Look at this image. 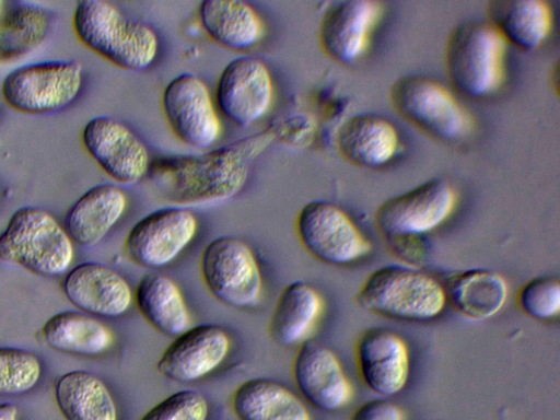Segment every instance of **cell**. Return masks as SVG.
<instances>
[{
	"label": "cell",
	"mask_w": 560,
	"mask_h": 420,
	"mask_svg": "<svg viewBox=\"0 0 560 420\" xmlns=\"http://www.w3.org/2000/svg\"><path fill=\"white\" fill-rule=\"evenodd\" d=\"M208 402L196 390L175 392L151 407L140 420H206Z\"/></svg>",
	"instance_id": "33"
},
{
	"label": "cell",
	"mask_w": 560,
	"mask_h": 420,
	"mask_svg": "<svg viewBox=\"0 0 560 420\" xmlns=\"http://www.w3.org/2000/svg\"><path fill=\"white\" fill-rule=\"evenodd\" d=\"M88 154L116 183L139 182L150 167V154L142 140L124 122L109 117L90 119L81 133Z\"/></svg>",
	"instance_id": "14"
},
{
	"label": "cell",
	"mask_w": 560,
	"mask_h": 420,
	"mask_svg": "<svg viewBox=\"0 0 560 420\" xmlns=\"http://www.w3.org/2000/svg\"><path fill=\"white\" fill-rule=\"evenodd\" d=\"M517 304L527 316L548 320L560 312V283L555 277H536L523 284L517 294Z\"/></svg>",
	"instance_id": "32"
},
{
	"label": "cell",
	"mask_w": 560,
	"mask_h": 420,
	"mask_svg": "<svg viewBox=\"0 0 560 420\" xmlns=\"http://www.w3.org/2000/svg\"><path fill=\"white\" fill-rule=\"evenodd\" d=\"M72 26L86 48L120 69L141 71L156 58L159 39L155 32L108 1H78Z\"/></svg>",
	"instance_id": "2"
},
{
	"label": "cell",
	"mask_w": 560,
	"mask_h": 420,
	"mask_svg": "<svg viewBox=\"0 0 560 420\" xmlns=\"http://www.w3.org/2000/svg\"><path fill=\"white\" fill-rule=\"evenodd\" d=\"M84 82L78 60H47L23 65L9 72L1 84L8 106L27 115H47L69 107Z\"/></svg>",
	"instance_id": "7"
},
{
	"label": "cell",
	"mask_w": 560,
	"mask_h": 420,
	"mask_svg": "<svg viewBox=\"0 0 560 420\" xmlns=\"http://www.w3.org/2000/svg\"><path fill=\"white\" fill-rule=\"evenodd\" d=\"M0 3H1V0H0Z\"/></svg>",
	"instance_id": "36"
},
{
	"label": "cell",
	"mask_w": 560,
	"mask_h": 420,
	"mask_svg": "<svg viewBox=\"0 0 560 420\" xmlns=\"http://www.w3.org/2000/svg\"><path fill=\"white\" fill-rule=\"evenodd\" d=\"M46 343L61 352L96 355L113 342L112 331L96 318L75 311L51 316L43 327Z\"/></svg>",
	"instance_id": "30"
},
{
	"label": "cell",
	"mask_w": 560,
	"mask_h": 420,
	"mask_svg": "<svg viewBox=\"0 0 560 420\" xmlns=\"http://www.w3.org/2000/svg\"><path fill=\"white\" fill-rule=\"evenodd\" d=\"M42 374L39 360L32 352L0 347V395H19L32 389Z\"/></svg>",
	"instance_id": "31"
},
{
	"label": "cell",
	"mask_w": 560,
	"mask_h": 420,
	"mask_svg": "<svg viewBox=\"0 0 560 420\" xmlns=\"http://www.w3.org/2000/svg\"><path fill=\"white\" fill-rule=\"evenodd\" d=\"M399 136L387 119L357 115L346 120L336 135V148L349 164L378 168L388 164L399 150Z\"/></svg>",
	"instance_id": "20"
},
{
	"label": "cell",
	"mask_w": 560,
	"mask_h": 420,
	"mask_svg": "<svg viewBox=\"0 0 560 420\" xmlns=\"http://www.w3.org/2000/svg\"><path fill=\"white\" fill-rule=\"evenodd\" d=\"M199 270L208 292L235 308L254 307L261 296V276L249 246L233 236H221L203 248Z\"/></svg>",
	"instance_id": "8"
},
{
	"label": "cell",
	"mask_w": 560,
	"mask_h": 420,
	"mask_svg": "<svg viewBox=\"0 0 560 420\" xmlns=\"http://www.w3.org/2000/svg\"><path fill=\"white\" fill-rule=\"evenodd\" d=\"M230 349V338L220 327L198 325L174 337L156 362L158 372L175 382H194L217 369Z\"/></svg>",
	"instance_id": "18"
},
{
	"label": "cell",
	"mask_w": 560,
	"mask_h": 420,
	"mask_svg": "<svg viewBox=\"0 0 560 420\" xmlns=\"http://www.w3.org/2000/svg\"><path fill=\"white\" fill-rule=\"evenodd\" d=\"M0 420H18V409L11 404H0Z\"/></svg>",
	"instance_id": "35"
},
{
	"label": "cell",
	"mask_w": 560,
	"mask_h": 420,
	"mask_svg": "<svg viewBox=\"0 0 560 420\" xmlns=\"http://www.w3.org/2000/svg\"><path fill=\"white\" fill-rule=\"evenodd\" d=\"M388 97L401 118L439 141L459 142L472 131L470 115L444 85L433 79L401 78L393 83Z\"/></svg>",
	"instance_id": "6"
},
{
	"label": "cell",
	"mask_w": 560,
	"mask_h": 420,
	"mask_svg": "<svg viewBox=\"0 0 560 420\" xmlns=\"http://www.w3.org/2000/svg\"><path fill=\"white\" fill-rule=\"evenodd\" d=\"M127 207L122 189L100 184L86 190L67 211L65 230L80 246L96 245L118 222Z\"/></svg>",
	"instance_id": "21"
},
{
	"label": "cell",
	"mask_w": 560,
	"mask_h": 420,
	"mask_svg": "<svg viewBox=\"0 0 560 420\" xmlns=\"http://www.w3.org/2000/svg\"><path fill=\"white\" fill-rule=\"evenodd\" d=\"M0 259L54 277L68 270L73 245L65 228L47 210L26 206L14 211L0 234Z\"/></svg>",
	"instance_id": "5"
},
{
	"label": "cell",
	"mask_w": 560,
	"mask_h": 420,
	"mask_svg": "<svg viewBox=\"0 0 560 420\" xmlns=\"http://www.w3.org/2000/svg\"><path fill=\"white\" fill-rule=\"evenodd\" d=\"M506 42L489 23L455 27L445 45V71L451 85L470 98L498 92L505 81Z\"/></svg>",
	"instance_id": "4"
},
{
	"label": "cell",
	"mask_w": 560,
	"mask_h": 420,
	"mask_svg": "<svg viewBox=\"0 0 560 420\" xmlns=\"http://www.w3.org/2000/svg\"><path fill=\"white\" fill-rule=\"evenodd\" d=\"M355 301L365 311L406 322H427L445 307L444 285L420 269L392 264L375 269L361 284Z\"/></svg>",
	"instance_id": "3"
},
{
	"label": "cell",
	"mask_w": 560,
	"mask_h": 420,
	"mask_svg": "<svg viewBox=\"0 0 560 420\" xmlns=\"http://www.w3.org/2000/svg\"><path fill=\"white\" fill-rule=\"evenodd\" d=\"M348 420H404V412L393 401L376 398L355 408Z\"/></svg>",
	"instance_id": "34"
},
{
	"label": "cell",
	"mask_w": 560,
	"mask_h": 420,
	"mask_svg": "<svg viewBox=\"0 0 560 420\" xmlns=\"http://www.w3.org/2000/svg\"><path fill=\"white\" fill-rule=\"evenodd\" d=\"M456 202L457 195L450 183L430 179L384 201L374 213V224L388 241L408 242L443 224Z\"/></svg>",
	"instance_id": "9"
},
{
	"label": "cell",
	"mask_w": 560,
	"mask_h": 420,
	"mask_svg": "<svg viewBox=\"0 0 560 420\" xmlns=\"http://www.w3.org/2000/svg\"><path fill=\"white\" fill-rule=\"evenodd\" d=\"M489 24L506 44L523 51L538 48L549 36L552 15L540 0H493L487 4Z\"/></svg>",
	"instance_id": "23"
},
{
	"label": "cell",
	"mask_w": 560,
	"mask_h": 420,
	"mask_svg": "<svg viewBox=\"0 0 560 420\" xmlns=\"http://www.w3.org/2000/svg\"><path fill=\"white\" fill-rule=\"evenodd\" d=\"M238 420H312L304 402L289 388L267 378L238 385L231 397Z\"/></svg>",
	"instance_id": "26"
},
{
	"label": "cell",
	"mask_w": 560,
	"mask_h": 420,
	"mask_svg": "<svg viewBox=\"0 0 560 420\" xmlns=\"http://www.w3.org/2000/svg\"><path fill=\"white\" fill-rule=\"evenodd\" d=\"M68 300L86 314L118 317L132 302V291L118 272L98 262L75 266L63 280Z\"/></svg>",
	"instance_id": "19"
},
{
	"label": "cell",
	"mask_w": 560,
	"mask_h": 420,
	"mask_svg": "<svg viewBox=\"0 0 560 420\" xmlns=\"http://www.w3.org/2000/svg\"><path fill=\"white\" fill-rule=\"evenodd\" d=\"M324 303L320 294L310 284L295 281L283 289L272 311L268 332L282 346L301 345L314 331Z\"/></svg>",
	"instance_id": "25"
},
{
	"label": "cell",
	"mask_w": 560,
	"mask_h": 420,
	"mask_svg": "<svg viewBox=\"0 0 560 420\" xmlns=\"http://www.w3.org/2000/svg\"><path fill=\"white\" fill-rule=\"evenodd\" d=\"M292 377L301 396L318 410L337 411L352 399L351 383L336 354L310 339L300 345Z\"/></svg>",
	"instance_id": "15"
},
{
	"label": "cell",
	"mask_w": 560,
	"mask_h": 420,
	"mask_svg": "<svg viewBox=\"0 0 560 420\" xmlns=\"http://www.w3.org/2000/svg\"><path fill=\"white\" fill-rule=\"evenodd\" d=\"M382 14L383 7L377 1L332 3L319 25V43L324 52L340 65L357 62L368 50Z\"/></svg>",
	"instance_id": "16"
},
{
	"label": "cell",
	"mask_w": 560,
	"mask_h": 420,
	"mask_svg": "<svg viewBox=\"0 0 560 420\" xmlns=\"http://www.w3.org/2000/svg\"><path fill=\"white\" fill-rule=\"evenodd\" d=\"M358 371L365 386L381 396H393L404 389L409 377L410 360L405 340L395 331L369 328L355 346Z\"/></svg>",
	"instance_id": "17"
},
{
	"label": "cell",
	"mask_w": 560,
	"mask_h": 420,
	"mask_svg": "<svg viewBox=\"0 0 560 420\" xmlns=\"http://www.w3.org/2000/svg\"><path fill=\"white\" fill-rule=\"evenodd\" d=\"M162 110L173 135L196 149L211 147L221 135L214 100L205 82L192 73H182L165 86Z\"/></svg>",
	"instance_id": "11"
},
{
	"label": "cell",
	"mask_w": 560,
	"mask_h": 420,
	"mask_svg": "<svg viewBox=\"0 0 560 420\" xmlns=\"http://www.w3.org/2000/svg\"><path fill=\"white\" fill-rule=\"evenodd\" d=\"M446 302L462 316L482 320L499 313L509 294L508 283L488 269H469L451 276L444 285Z\"/></svg>",
	"instance_id": "27"
},
{
	"label": "cell",
	"mask_w": 560,
	"mask_h": 420,
	"mask_svg": "<svg viewBox=\"0 0 560 420\" xmlns=\"http://www.w3.org/2000/svg\"><path fill=\"white\" fill-rule=\"evenodd\" d=\"M272 98L270 71L261 59L253 56L232 59L221 71L214 90L217 109L238 127L264 117Z\"/></svg>",
	"instance_id": "12"
},
{
	"label": "cell",
	"mask_w": 560,
	"mask_h": 420,
	"mask_svg": "<svg viewBox=\"0 0 560 420\" xmlns=\"http://www.w3.org/2000/svg\"><path fill=\"white\" fill-rule=\"evenodd\" d=\"M295 230L305 250L317 260L346 266L365 257L371 243L340 207L311 201L298 213Z\"/></svg>",
	"instance_id": "10"
},
{
	"label": "cell",
	"mask_w": 560,
	"mask_h": 420,
	"mask_svg": "<svg viewBox=\"0 0 560 420\" xmlns=\"http://www.w3.org/2000/svg\"><path fill=\"white\" fill-rule=\"evenodd\" d=\"M52 26V12L35 1L0 3V63L13 62L39 47Z\"/></svg>",
	"instance_id": "22"
},
{
	"label": "cell",
	"mask_w": 560,
	"mask_h": 420,
	"mask_svg": "<svg viewBox=\"0 0 560 420\" xmlns=\"http://www.w3.org/2000/svg\"><path fill=\"white\" fill-rule=\"evenodd\" d=\"M198 19L207 35L232 50L254 47L264 35V25L255 9L240 0H205Z\"/></svg>",
	"instance_id": "24"
},
{
	"label": "cell",
	"mask_w": 560,
	"mask_h": 420,
	"mask_svg": "<svg viewBox=\"0 0 560 420\" xmlns=\"http://www.w3.org/2000/svg\"><path fill=\"white\" fill-rule=\"evenodd\" d=\"M268 128L199 155L158 159L151 178L174 203L200 205L228 199L245 185L252 162L273 141Z\"/></svg>",
	"instance_id": "1"
},
{
	"label": "cell",
	"mask_w": 560,
	"mask_h": 420,
	"mask_svg": "<svg viewBox=\"0 0 560 420\" xmlns=\"http://www.w3.org/2000/svg\"><path fill=\"white\" fill-rule=\"evenodd\" d=\"M56 402L66 420H117L110 392L95 374L77 370L58 378Z\"/></svg>",
	"instance_id": "29"
},
{
	"label": "cell",
	"mask_w": 560,
	"mask_h": 420,
	"mask_svg": "<svg viewBox=\"0 0 560 420\" xmlns=\"http://www.w3.org/2000/svg\"><path fill=\"white\" fill-rule=\"evenodd\" d=\"M133 300L141 316L160 334L176 337L189 328L190 315L182 292L168 277L144 275Z\"/></svg>",
	"instance_id": "28"
},
{
	"label": "cell",
	"mask_w": 560,
	"mask_h": 420,
	"mask_svg": "<svg viewBox=\"0 0 560 420\" xmlns=\"http://www.w3.org/2000/svg\"><path fill=\"white\" fill-rule=\"evenodd\" d=\"M197 228V219L188 209H158L132 225L125 240V250L138 266L161 268L188 246Z\"/></svg>",
	"instance_id": "13"
}]
</instances>
